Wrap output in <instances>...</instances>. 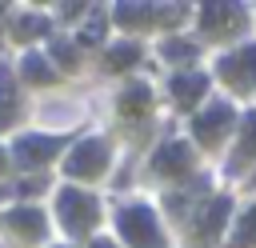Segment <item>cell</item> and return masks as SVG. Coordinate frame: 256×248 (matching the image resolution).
Listing matches in <instances>:
<instances>
[{"label":"cell","mask_w":256,"mask_h":248,"mask_svg":"<svg viewBox=\"0 0 256 248\" xmlns=\"http://www.w3.org/2000/svg\"><path fill=\"white\" fill-rule=\"evenodd\" d=\"M120 228L136 240V248H156V228H152V216L144 208H132L120 216Z\"/></svg>","instance_id":"6da1fadb"},{"label":"cell","mask_w":256,"mask_h":248,"mask_svg":"<svg viewBox=\"0 0 256 248\" xmlns=\"http://www.w3.org/2000/svg\"><path fill=\"white\" fill-rule=\"evenodd\" d=\"M60 208H64L68 228H88V224H92V216H96V212H92L96 204H92L88 196H80V192H64V196H60Z\"/></svg>","instance_id":"7a4b0ae2"},{"label":"cell","mask_w":256,"mask_h":248,"mask_svg":"<svg viewBox=\"0 0 256 248\" xmlns=\"http://www.w3.org/2000/svg\"><path fill=\"white\" fill-rule=\"evenodd\" d=\"M104 164V148L100 144H84L80 152H72V160H68V172H80V176H88V172H96Z\"/></svg>","instance_id":"3957f363"},{"label":"cell","mask_w":256,"mask_h":248,"mask_svg":"<svg viewBox=\"0 0 256 248\" xmlns=\"http://www.w3.org/2000/svg\"><path fill=\"white\" fill-rule=\"evenodd\" d=\"M52 148H56V140L28 136V140H20V148H16V160H20V164H36V160H48V156H52Z\"/></svg>","instance_id":"277c9868"},{"label":"cell","mask_w":256,"mask_h":248,"mask_svg":"<svg viewBox=\"0 0 256 248\" xmlns=\"http://www.w3.org/2000/svg\"><path fill=\"white\" fill-rule=\"evenodd\" d=\"M8 224H12L16 232H40V216H36L32 208H24V212H16V216H8Z\"/></svg>","instance_id":"5b68a950"},{"label":"cell","mask_w":256,"mask_h":248,"mask_svg":"<svg viewBox=\"0 0 256 248\" xmlns=\"http://www.w3.org/2000/svg\"><path fill=\"white\" fill-rule=\"evenodd\" d=\"M200 84H204L200 76H180V80L172 84V92H176L180 100H188V96H196V92H200Z\"/></svg>","instance_id":"8992f818"},{"label":"cell","mask_w":256,"mask_h":248,"mask_svg":"<svg viewBox=\"0 0 256 248\" xmlns=\"http://www.w3.org/2000/svg\"><path fill=\"white\" fill-rule=\"evenodd\" d=\"M132 56H136V48H116L112 64H116V68H120V64H132Z\"/></svg>","instance_id":"52a82bcc"},{"label":"cell","mask_w":256,"mask_h":248,"mask_svg":"<svg viewBox=\"0 0 256 248\" xmlns=\"http://www.w3.org/2000/svg\"><path fill=\"white\" fill-rule=\"evenodd\" d=\"M0 164H4V160H0Z\"/></svg>","instance_id":"ba28073f"}]
</instances>
